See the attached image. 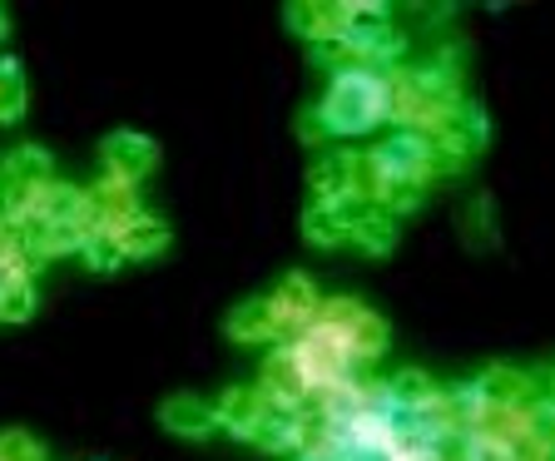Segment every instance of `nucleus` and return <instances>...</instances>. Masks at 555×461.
Listing matches in <instances>:
<instances>
[{
  "mask_svg": "<svg viewBox=\"0 0 555 461\" xmlns=\"http://www.w3.org/2000/svg\"><path fill=\"white\" fill-rule=\"evenodd\" d=\"M462 104V60L431 55L427 65H402L387 75V119L412 135H437Z\"/></svg>",
  "mask_w": 555,
  "mask_h": 461,
  "instance_id": "f257e3e1",
  "label": "nucleus"
},
{
  "mask_svg": "<svg viewBox=\"0 0 555 461\" xmlns=\"http://www.w3.org/2000/svg\"><path fill=\"white\" fill-rule=\"evenodd\" d=\"M318 115H323L327 135H343V139L372 135V129L387 119V75H377V69L337 75Z\"/></svg>",
  "mask_w": 555,
  "mask_h": 461,
  "instance_id": "f03ea898",
  "label": "nucleus"
},
{
  "mask_svg": "<svg viewBox=\"0 0 555 461\" xmlns=\"http://www.w3.org/2000/svg\"><path fill=\"white\" fill-rule=\"evenodd\" d=\"M293 358H298L302 377H308V393H333V387H347V382H362V362L343 347V337L333 328H323L312 318L298 337H293Z\"/></svg>",
  "mask_w": 555,
  "mask_h": 461,
  "instance_id": "7ed1b4c3",
  "label": "nucleus"
},
{
  "mask_svg": "<svg viewBox=\"0 0 555 461\" xmlns=\"http://www.w3.org/2000/svg\"><path fill=\"white\" fill-rule=\"evenodd\" d=\"M318 323L333 328L337 337H343V347L352 353V358L367 368V362H377L382 353H387V323H382L372 308H362L358 298H327L323 308H318Z\"/></svg>",
  "mask_w": 555,
  "mask_h": 461,
  "instance_id": "20e7f679",
  "label": "nucleus"
},
{
  "mask_svg": "<svg viewBox=\"0 0 555 461\" xmlns=\"http://www.w3.org/2000/svg\"><path fill=\"white\" fill-rule=\"evenodd\" d=\"M104 174L109 179H119V184H139L144 174H154V164H159V150H154L150 135H139V129H115V135L104 139Z\"/></svg>",
  "mask_w": 555,
  "mask_h": 461,
  "instance_id": "39448f33",
  "label": "nucleus"
},
{
  "mask_svg": "<svg viewBox=\"0 0 555 461\" xmlns=\"http://www.w3.org/2000/svg\"><path fill=\"white\" fill-rule=\"evenodd\" d=\"M372 164H377L382 179H427L431 184V139L427 135H412V129H397L392 139H382L377 150H367Z\"/></svg>",
  "mask_w": 555,
  "mask_h": 461,
  "instance_id": "423d86ee",
  "label": "nucleus"
},
{
  "mask_svg": "<svg viewBox=\"0 0 555 461\" xmlns=\"http://www.w3.org/2000/svg\"><path fill=\"white\" fill-rule=\"evenodd\" d=\"M318 308H323V298H318V289H312L308 273H288L273 289V298H268V312H273V323H278V337H298L302 328L318 318Z\"/></svg>",
  "mask_w": 555,
  "mask_h": 461,
  "instance_id": "0eeeda50",
  "label": "nucleus"
},
{
  "mask_svg": "<svg viewBox=\"0 0 555 461\" xmlns=\"http://www.w3.org/2000/svg\"><path fill=\"white\" fill-rule=\"evenodd\" d=\"M134 214H144L134 184H119V179L104 174L94 189H85V223H90V233H115V229H125Z\"/></svg>",
  "mask_w": 555,
  "mask_h": 461,
  "instance_id": "6e6552de",
  "label": "nucleus"
},
{
  "mask_svg": "<svg viewBox=\"0 0 555 461\" xmlns=\"http://www.w3.org/2000/svg\"><path fill=\"white\" fill-rule=\"evenodd\" d=\"M258 397L273 407H288V412H298V407H308V377H302L298 358H293V347H273L263 358V372H258Z\"/></svg>",
  "mask_w": 555,
  "mask_h": 461,
  "instance_id": "1a4fd4ad",
  "label": "nucleus"
},
{
  "mask_svg": "<svg viewBox=\"0 0 555 461\" xmlns=\"http://www.w3.org/2000/svg\"><path fill=\"white\" fill-rule=\"evenodd\" d=\"M472 393L481 397V407H526V402H535V397H545V382L520 368H506V362H491V368L472 382Z\"/></svg>",
  "mask_w": 555,
  "mask_h": 461,
  "instance_id": "9d476101",
  "label": "nucleus"
},
{
  "mask_svg": "<svg viewBox=\"0 0 555 461\" xmlns=\"http://www.w3.org/2000/svg\"><path fill=\"white\" fill-rule=\"evenodd\" d=\"M283 15H288V30L312 40V46L347 40V5H333V0H293Z\"/></svg>",
  "mask_w": 555,
  "mask_h": 461,
  "instance_id": "9b49d317",
  "label": "nucleus"
},
{
  "mask_svg": "<svg viewBox=\"0 0 555 461\" xmlns=\"http://www.w3.org/2000/svg\"><path fill=\"white\" fill-rule=\"evenodd\" d=\"M159 422L173 432V437H189V441L214 437V432H219V422H214V402H204V397H194V393L164 397Z\"/></svg>",
  "mask_w": 555,
  "mask_h": 461,
  "instance_id": "f8f14e48",
  "label": "nucleus"
},
{
  "mask_svg": "<svg viewBox=\"0 0 555 461\" xmlns=\"http://www.w3.org/2000/svg\"><path fill=\"white\" fill-rule=\"evenodd\" d=\"M115 243H119V254L134 258V264H154V258L169 254V229L154 214H134L125 229H115Z\"/></svg>",
  "mask_w": 555,
  "mask_h": 461,
  "instance_id": "ddd939ff",
  "label": "nucleus"
},
{
  "mask_svg": "<svg viewBox=\"0 0 555 461\" xmlns=\"http://www.w3.org/2000/svg\"><path fill=\"white\" fill-rule=\"evenodd\" d=\"M312 184V204H337V199L352 194V150H333L308 169Z\"/></svg>",
  "mask_w": 555,
  "mask_h": 461,
  "instance_id": "4468645a",
  "label": "nucleus"
},
{
  "mask_svg": "<svg viewBox=\"0 0 555 461\" xmlns=\"http://www.w3.org/2000/svg\"><path fill=\"white\" fill-rule=\"evenodd\" d=\"M347 243H358L367 258H387L397 248V219L387 208L367 204L358 219H352V229H347Z\"/></svg>",
  "mask_w": 555,
  "mask_h": 461,
  "instance_id": "2eb2a0df",
  "label": "nucleus"
},
{
  "mask_svg": "<svg viewBox=\"0 0 555 461\" xmlns=\"http://www.w3.org/2000/svg\"><path fill=\"white\" fill-rule=\"evenodd\" d=\"M50 154L40 150V144H21V150L5 154V164H0V189H40L50 184Z\"/></svg>",
  "mask_w": 555,
  "mask_h": 461,
  "instance_id": "dca6fc26",
  "label": "nucleus"
},
{
  "mask_svg": "<svg viewBox=\"0 0 555 461\" xmlns=\"http://www.w3.org/2000/svg\"><path fill=\"white\" fill-rule=\"evenodd\" d=\"M263 397H258V387H229V393L214 402V422H219L223 432H233V437H248L254 432V422L263 417Z\"/></svg>",
  "mask_w": 555,
  "mask_h": 461,
  "instance_id": "f3484780",
  "label": "nucleus"
},
{
  "mask_svg": "<svg viewBox=\"0 0 555 461\" xmlns=\"http://www.w3.org/2000/svg\"><path fill=\"white\" fill-rule=\"evenodd\" d=\"M293 437H298V412H288V407H273L268 402L263 407V417H258L254 422V432H248V437L243 441H254L258 451H293Z\"/></svg>",
  "mask_w": 555,
  "mask_h": 461,
  "instance_id": "a211bd4d",
  "label": "nucleus"
},
{
  "mask_svg": "<svg viewBox=\"0 0 555 461\" xmlns=\"http://www.w3.org/2000/svg\"><path fill=\"white\" fill-rule=\"evenodd\" d=\"M437 393H441L437 382H431L427 372H416V368L397 372L392 382H382V397H387V407H392L397 417H402V412H416V407H427Z\"/></svg>",
  "mask_w": 555,
  "mask_h": 461,
  "instance_id": "6ab92c4d",
  "label": "nucleus"
},
{
  "mask_svg": "<svg viewBox=\"0 0 555 461\" xmlns=\"http://www.w3.org/2000/svg\"><path fill=\"white\" fill-rule=\"evenodd\" d=\"M229 337L233 343H273L278 337V323H273V312H268V298H248L238 303V308L229 312Z\"/></svg>",
  "mask_w": 555,
  "mask_h": 461,
  "instance_id": "aec40b11",
  "label": "nucleus"
},
{
  "mask_svg": "<svg viewBox=\"0 0 555 461\" xmlns=\"http://www.w3.org/2000/svg\"><path fill=\"white\" fill-rule=\"evenodd\" d=\"M302 239H308L312 248H337V243H347V223L337 219L327 204H308V214H302Z\"/></svg>",
  "mask_w": 555,
  "mask_h": 461,
  "instance_id": "412c9836",
  "label": "nucleus"
},
{
  "mask_svg": "<svg viewBox=\"0 0 555 461\" xmlns=\"http://www.w3.org/2000/svg\"><path fill=\"white\" fill-rule=\"evenodd\" d=\"M25 100H30V90H25L21 60H0V125H15L25 115Z\"/></svg>",
  "mask_w": 555,
  "mask_h": 461,
  "instance_id": "4be33fe9",
  "label": "nucleus"
},
{
  "mask_svg": "<svg viewBox=\"0 0 555 461\" xmlns=\"http://www.w3.org/2000/svg\"><path fill=\"white\" fill-rule=\"evenodd\" d=\"M80 264L90 268V273H115V268L125 264V254H119L115 233H90V239L80 243Z\"/></svg>",
  "mask_w": 555,
  "mask_h": 461,
  "instance_id": "5701e85b",
  "label": "nucleus"
},
{
  "mask_svg": "<svg viewBox=\"0 0 555 461\" xmlns=\"http://www.w3.org/2000/svg\"><path fill=\"white\" fill-rule=\"evenodd\" d=\"M35 283L30 278H15L11 289H0V323H25V318H30L35 312Z\"/></svg>",
  "mask_w": 555,
  "mask_h": 461,
  "instance_id": "b1692460",
  "label": "nucleus"
},
{
  "mask_svg": "<svg viewBox=\"0 0 555 461\" xmlns=\"http://www.w3.org/2000/svg\"><path fill=\"white\" fill-rule=\"evenodd\" d=\"M312 65L333 69V80H337V75L362 69V60H358V50H352V40H327V46H312Z\"/></svg>",
  "mask_w": 555,
  "mask_h": 461,
  "instance_id": "393cba45",
  "label": "nucleus"
},
{
  "mask_svg": "<svg viewBox=\"0 0 555 461\" xmlns=\"http://www.w3.org/2000/svg\"><path fill=\"white\" fill-rule=\"evenodd\" d=\"M462 233H466V243H476V248H496V229H491V199H472V204H466Z\"/></svg>",
  "mask_w": 555,
  "mask_h": 461,
  "instance_id": "a878e982",
  "label": "nucleus"
},
{
  "mask_svg": "<svg viewBox=\"0 0 555 461\" xmlns=\"http://www.w3.org/2000/svg\"><path fill=\"white\" fill-rule=\"evenodd\" d=\"M0 461H46L30 432H0Z\"/></svg>",
  "mask_w": 555,
  "mask_h": 461,
  "instance_id": "bb28decb",
  "label": "nucleus"
},
{
  "mask_svg": "<svg viewBox=\"0 0 555 461\" xmlns=\"http://www.w3.org/2000/svg\"><path fill=\"white\" fill-rule=\"evenodd\" d=\"M298 139H302V144H327V139H333L318 110H302V115H298Z\"/></svg>",
  "mask_w": 555,
  "mask_h": 461,
  "instance_id": "cd10ccee",
  "label": "nucleus"
},
{
  "mask_svg": "<svg viewBox=\"0 0 555 461\" xmlns=\"http://www.w3.org/2000/svg\"><path fill=\"white\" fill-rule=\"evenodd\" d=\"M5 30H11V21H5V11H0V40H5Z\"/></svg>",
  "mask_w": 555,
  "mask_h": 461,
  "instance_id": "c85d7f7f",
  "label": "nucleus"
},
{
  "mask_svg": "<svg viewBox=\"0 0 555 461\" xmlns=\"http://www.w3.org/2000/svg\"><path fill=\"white\" fill-rule=\"evenodd\" d=\"M293 461H302V457H293Z\"/></svg>",
  "mask_w": 555,
  "mask_h": 461,
  "instance_id": "c756f323",
  "label": "nucleus"
}]
</instances>
